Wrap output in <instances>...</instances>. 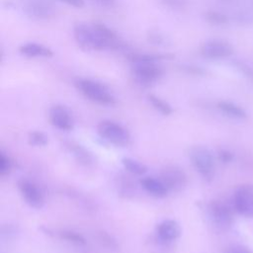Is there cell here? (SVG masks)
I'll use <instances>...</instances> for the list:
<instances>
[{
    "mask_svg": "<svg viewBox=\"0 0 253 253\" xmlns=\"http://www.w3.org/2000/svg\"><path fill=\"white\" fill-rule=\"evenodd\" d=\"M77 90L88 100L102 105V106H113L116 103V98L111 90L103 83L89 79V78H78L74 82Z\"/></svg>",
    "mask_w": 253,
    "mask_h": 253,
    "instance_id": "cell-1",
    "label": "cell"
},
{
    "mask_svg": "<svg viewBox=\"0 0 253 253\" xmlns=\"http://www.w3.org/2000/svg\"><path fill=\"white\" fill-rule=\"evenodd\" d=\"M73 36L78 46L84 50H103L109 48L106 41L101 37L93 25L77 23L73 27Z\"/></svg>",
    "mask_w": 253,
    "mask_h": 253,
    "instance_id": "cell-2",
    "label": "cell"
},
{
    "mask_svg": "<svg viewBox=\"0 0 253 253\" xmlns=\"http://www.w3.org/2000/svg\"><path fill=\"white\" fill-rule=\"evenodd\" d=\"M190 160L194 168L208 182L211 181L215 173V162L211 151L205 146H195L190 151Z\"/></svg>",
    "mask_w": 253,
    "mask_h": 253,
    "instance_id": "cell-3",
    "label": "cell"
},
{
    "mask_svg": "<svg viewBox=\"0 0 253 253\" xmlns=\"http://www.w3.org/2000/svg\"><path fill=\"white\" fill-rule=\"evenodd\" d=\"M97 131L104 140L116 146H126L130 142L128 130L121 124L111 120L101 121L97 126Z\"/></svg>",
    "mask_w": 253,
    "mask_h": 253,
    "instance_id": "cell-4",
    "label": "cell"
},
{
    "mask_svg": "<svg viewBox=\"0 0 253 253\" xmlns=\"http://www.w3.org/2000/svg\"><path fill=\"white\" fill-rule=\"evenodd\" d=\"M131 73L137 84L148 87L163 77L164 70L157 62H139L131 64Z\"/></svg>",
    "mask_w": 253,
    "mask_h": 253,
    "instance_id": "cell-5",
    "label": "cell"
},
{
    "mask_svg": "<svg viewBox=\"0 0 253 253\" xmlns=\"http://www.w3.org/2000/svg\"><path fill=\"white\" fill-rule=\"evenodd\" d=\"M233 208L245 217H253V184H242L233 194Z\"/></svg>",
    "mask_w": 253,
    "mask_h": 253,
    "instance_id": "cell-6",
    "label": "cell"
},
{
    "mask_svg": "<svg viewBox=\"0 0 253 253\" xmlns=\"http://www.w3.org/2000/svg\"><path fill=\"white\" fill-rule=\"evenodd\" d=\"M209 215L211 222L219 230L225 231L232 225L233 214L231 209L221 201H211L209 205Z\"/></svg>",
    "mask_w": 253,
    "mask_h": 253,
    "instance_id": "cell-7",
    "label": "cell"
},
{
    "mask_svg": "<svg viewBox=\"0 0 253 253\" xmlns=\"http://www.w3.org/2000/svg\"><path fill=\"white\" fill-rule=\"evenodd\" d=\"M17 186L26 204L34 209L42 208L44 204V197L37 184L28 178H21L18 181Z\"/></svg>",
    "mask_w": 253,
    "mask_h": 253,
    "instance_id": "cell-8",
    "label": "cell"
},
{
    "mask_svg": "<svg viewBox=\"0 0 253 253\" xmlns=\"http://www.w3.org/2000/svg\"><path fill=\"white\" fill-rule=\"evenodd\" d=\"M159 178L169 191L180 192L187 185V175L184 170L176 165H167L161 172Z\"/></svg>",
    "mask_w": 253,
    "mask_h": 253,
    "instance_id": "cell-9",
    "label": "cell"
},
{
    "mask_svg": "<svg viewBox=\"0 0 253 253\" xmlns=\"http://www.w3.org/2000/svg\"><path fill=\"white\" fill-rule=\"evenodd\" d=\"M23 10L36 20H46L55 15V7L48 0H24Z\"/></svg>",
    "mask_w": 253,
    "mask_h": 253,
    "instance_id": "cell-10",
    "label": "cell"
},
{
    "mask_svg": "<svg viewBox=\"0 0 253 253\" xmlns=\"http://www.w3.org/2000/svg\"><path fill=\"white\" fill-rule=\"evenodd\" d=\"M200 53L209 59H220L230 56L233 53V47L225 41L210 40L201 45Z\"/></svg>",
    "mask_w": 253,
    "mask_h": 253,
    "instance_id": "cell-11",
    "label": "cell"
},
{
    "mask_svg": "<svg viewBox=\"0 0 253 253\" xmlns=\"http://www.w3.org/2000/svg\"><path fill=\"white\" fill-rule=\"evenodd\" d=\"M50 124L60 130H71L74 126V119L71 112L62 105L52 106L48 113Z\"/></svg>",
    "mask_w": 253,
    "mask_h": 253,
    "instance_id": "cell-12",
    "label": "cell"
},
{
    "mask_svg": "<svg viewBox=\"0 0 253 253\" xmlns=\"http://www.w3.org/2000/svg\"><path fill=\"white\" fill-rule=\"evenodd\" d=\"M156 234L162 241H174L180 235V226L174 219H165L157 224Z\"/></svg>",
    "mask_w": 253,
    "mask_h": 253,
    "instance_id": "cell-13",
    "label": "cell"
},
{
    "mask_svg": "<svg viewBox=\"0 0 253 253\" xmlns=\"http://www.w3.org/2000/svg\"><path fill=\"white\" fill-rule=\"evenodd\" d=\"M141 187L147 192L149 195L156 198H164L167 196L169 190L161 181L160 178L155 177H143L140 180Z\"/></svg>",
    "mask_w": 253,
    "mask_h": 253,
    "instance_id": "cell-14",
    "label": "cell"
},
{
    "mask_svg": "<svg viewBox=\"0 0 253 253\" xmlns=\"http://www.w3.org/2000/svg\"><path fill=\"white\" fill-rule=\"evenodd\" d=\"M19 51L21 54L27 56V57H51L53 55V51L47 47L46 45H43L42 43L37 42H27L22 44L19 47Z\"/></svg>",
    "mask_w": 253,
    "mask_h": 253,
    "instance_id": "cell-15",
    "label": "cell"
},
{
    "mask_svg": "<svg viewBox=\"0 0 253 253\" xmlns=\"http://www.w3.org/2000/svg\"><path fill=\"white\" fill-rule=\"evenodd\" d=\"M127 60L132 63H139V62H158L164 59H172L174 55L172 54H158V53H129L126 56Z\"/></svg>",
    "mask_w": 253,
    "mask_h": 253,
    "instance_id": "cell-16",
    "label": "cell"
},
{
    "mask_svg": "<svg viewBox=\"0 0 253 253\" xmlns=\"http://www.w3.org/2000/svg\"><path fill=\"white\" fill-rule=\"evenodd\" d=\"M217 108L227 117H230L232 119L243 120L247 118L246 111L234 103L227 102V101H220L217 103Z\"/></svg>",
    "mask_w": 253,
    "mask_h": 253,
    "instance_id": "cell-17",
    "label": "cell"
},
{
    "mask_svg": "<svg viewBox=\"0 0 253 253\" xmlns=\"http://www.w3.org/2000/svg\"><path fill=\"white\" fill-rule=\"evenodd\" d=\"M147 100L150 103V105L156 111H158L160 114H162L164 116H169L173 113V109L170 106V104H168L166 101H164L160 97H158L154 94H149L147 96Z\"/></svg>",
    "mask_w": 253,
    "mask_h": 253,
    "instance_id": "cell-18",
    "label": "cell"
},
{
    "mask_svg": "<svg viewBox=\"0 0 253 253\" xmlns=\"http://www.w3.org/2000/svg\"><path fill=\"white\" fill-rule=\"evenodd\" d=\"M122 164L126 171L133 175H143L147 171L144 164L130 157H124L122 159Z\"/></svg>",
    "mask_w": 253,
    "mask_h": 253,
    "instance_id": "cell-19",
    "label": "cell"
},
{
    "mask_svg": "<svg viewBox=\"0 0 253 253\" xmlns=\"http://www.w3.org/2000/svg\"><path fill=\"white\" fill-rule=\"evenodd\" d=\"M204 16H205L206 21L211 25L220 26V25H224L228 22V18L225 14L218 12V11H214V10H209V11L205 12Z\"/></svg>",
    "mask_w": 253,
    "mask_h": 253,
    "instance_id": "cell-20",
    "label": "cell"
},
{
    "mask_svg": "<svg viewBox=\"0 0 253 253\" xmlns=\"http://www.w3.org/2000/svg\"><path fill=\"white\" fill-rule=\"evenodd\" d=\"M28 141L33 146L42 147V146H45L47 144L48 139H47V136L42 131L33 130L29 133Z\"/></svg>",
    "mask_w": 253,
    "mask_h": 253,
    "instance_id": "cell-21",
    "label": "cell"
},
{
    "mask_svg": "<svg viewBox=\"0 0 253 253\" xmlns=\"http://www.w3.org/2000/svg\"><path fill=\"white\" fill-rule=\"evenodd\" d=\"M60 236L64 240H67L68 242L75 245H84L86 243L85 238L81 234L74 232L72 230H62L60 232Z\"/></svg>",
    "mask_w": 253,
    "mask_h": 253,
    "instance_id": "cell-22",
    "label": "cell"
},
{
    "mask_svg": "<svg viewBox=\"0 0 253 253\" xmlns=\"http://www.w3.org/2000/svg\"><path fill=\"white\" fill-rule=\"evenodd\" d=\"M12 169V162L10 158L6 155V153L1 150L0 151V175L2 177L9 175Z\"/></svg>",
    "mask_w": 253,
    "mask_h": 253,
    "instance_id": "cell-23",
    "label": "cell"
},
{
    "mask_svg": "<svg viewBox=\"0 0 253 253\" xmlns=\"http://www.w3.org/2000/svg\"><path fill=\"white\" fill-rule=\"evenodd\" d=\"M233 64L235 65V67L240 71L242 72L247 78L253 80V68L251 66H249L248 64L244 63L243 61H240V60H234L233 61Z\"/></svg>",
    "mask_w": 253,
    "mask_h": 253,
    "instance_id": "cell-24",
    "label": "cell"
},
{
    "mask_svg": "<svg viewBox=\"0 0 253 253\" xmlns=\"http://www.w3.org/2000/svg\"><path fill=\"white\" fill-rule=\"evenodd\" d=\"M181 69H183L186 73L192 74V75H196V76H203L207 73V71L197 65H193V64H185L181 66Z\"/></svg>",
    "mask_w": 253,
    "mask_h": 253,
    "instance_id": "cell-25",
    "label": "cell"
},
{
    "mask_svg": "<svg viewBox=\"0 0 253 253\" xmlns=\"http://www.w3.org/2000/svg\"><path fill=\"white\" fill-rule=\"evenodd\" d=\"M162 4L174 10H182L187 6V0H161Z\"/></svg>",
    "mask_w": 253,
    "mask_h": 253,
    "instance_id": "cell-26",
    "label": "cell"
},
{
    "mask_svg": "<svg viewBox=\"0 0 253 253\" xmlns=\"http://www.w3.org/2000/svg\"><path fill=\"white\" fill-rule=\"evenodd\" d=\"M147 40H148V42H150L151 43L156 44V45H160L165 42L164 37L158 32H149L147 35Z\"/></svg>",
    "mask_w": 253,
    "mask_h": 253,
    "instance_id": "cell-27",
    "label": "cell"
},
{
    "mask_svg": "<svg viewBox=\"0 0 253 253\" xmlns=\"http://www.w3.org/2000/svg\"><path fill=\"white\" fill-rule=\"evenodd\" d=\"M217 157H218V159H219L221 162H223V163H229V162H231V161L233 160L234 155H233V153H232L231 151H229L228 149L222 148V149H219V150H218V152H217Z\"/></svg>",
    "mask_w": 253,
    "mask_h": 253,
    "instance_id": "cell-28",
    "label": "cell"
},
{
    "mask_svg": "<svg viewBox=\"0 0 253 253\" xmlns=\"http://www.w3.org/2000/svg\"><path fill=\"white\" fill-rule=\"evenodd\" d=\"M223 253H251L246 247L240 245H233L226 248Z\"/></svg>",
    "mask_w": 253,
    "mask_h": 253,
    "instance_id": "cell-29",
    "label": "cell"
},
{
    "mask_svg": "<svg viewBox=\"0 0 253 253\" xmlns=\"http://www.w3.org/2000/svg\"><path fill=\"white\" fill-rule=\"evenodd\" d=\"M62 3H65L69 6H72V7H75V8H82L85 3H84V0H58Z\"/></svg>",
    "mask_w": 253,
    "mask_h": 253,
    "instance_id": "cell-30",
    "label": "cell"
},
{
    "mask_svg": "<svg viewBox=\"0 0 253 253\" xmlns=\"http://www.w3.org/2000/svg\"><path fill=\"white\" fill-rule=\"evenodd\" d=\"M98 5L106 8H112L116 5V0H92Z\"/></svg>",
    "mask_w": 253,
    "mask_h": 253,
    "instance_id": "cell-31",
    "label": "cell"
}]
</instances>
